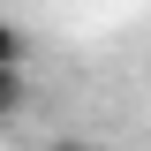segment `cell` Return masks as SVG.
Listing matches in <instances>:
<instances>
[{
	"instance_id": "obj_1",
	"label": "cell",
	"mask_w": 151,
	"mask_h": 151,
	"mask_svg": "<svg viewBox=\"0 0 151 151\" xmlns=\"http://www.w3.org/2000/svg\"><path fill=\"white\" fill-rule=\"evenodd\" d=\"M23 106H30V83H23V68H0V121H15Z\"/></svg>"
},
{
	"instance_id": "obj_3",
	"label": "cell",
	"mask_w": 151,
	"mask_h": 151,
	"mask_svg": "<svg viewBox=\"0 0 151 151\" xmlns=\"http://www.w3.org/2000/svg\"><path fill=\"white\" fill-rule=\"evenodd\" d=\"M45 151H91V144H83V136H53Z\"/></svg>"
},
{
	"instance_id": "obj_2",
	"label": "cell",
	"mask_w": 151,
	"mask_h": 151,
	"mask_svg": "<svg viewBox=\"0 0 151 151\" xmlns=\"http://www.w3.org/2000/svg\"><path fill=\"white\" fill-rule=\"evenodd\" d=\"M23 60H30V38H23L8 15H0V68H23Z\"/></svg>"
}]
</instances>
